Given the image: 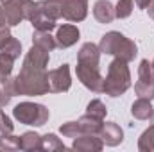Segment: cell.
Masks as SVG:
<instances>
[{
  "label": "cell",
  "instance_id": "6da1fadb",
  "mask_svg": "<svg viewBox=\"0 0 154 152\" xmlns=\"http://www.w3.org/2000/svg\"><path fill=\"white\" fill-rule=\"evenodd\" d=\"M14 88H16V95H25V97L47 95L48 93L47 68L23 61L20 74L14 77Z\"/></svg>",
  "mask_w": 154,
  "mask_h": 152
},
{
  "label": "cell",
  "instance_id": "7a4b0ae2",
  "mask_svg": "<svg viewBox=\"0 0 154 152\" xmlns=\"http://www.w3.org/2000/svg\"><path fill=\"white\" fill-rule=\"evenodd\" d=\"M99 48H100V54H106V56H115L118 59H124V61H133L138 54V47L133 39L125 38L122 32L118 31H109L106 32L100 43H99Z\"/></svg>",
  "mask_w": 154,
  "mask_h": 152
},
{
  "label": "cell",
  "instance_id": "3957f363",
  "mask_svg": "<svg viewBox=\"0 0 154 152\" xmlns=\"http://www.w3.org/2000/svg\"><path fill=\"white\" fill-rule=\"evenodd\" d=\"M131 86V72L127 61L115 57L108 66V75L104 79V93L109 97L124 95Z\"/></svg>",
  "mask_w": 154,
  "mask_h": 152
},
{
  "label": "cell",
  "instance_id": "277c9868",
  "mask_svg": "<svg viewBox=\"0 0 154 152\" xmlns=\"http://www.w3.org/2000/svg\"><path fill=\"white\" fill-rule=\"evenodd\" d=\"M13 116L23 123V125H34V127H41L48 122V109L43 104H36V102H20L18 106H14L13 109Z\"/></svg>",
  "mask_w": 154,
  "mask_h": 152
},
{
  "label": "cell",
  "instance_id": "5b68a950",
  "mask_svg": "<svg viewBox=\"0 0 154 152\" xmlns=\"http://www.w3.org/2000/svg\"><path fill=\"white\" fill-rule=\"evenodd\" d=\"M75 75L82 82L84 88H88L93 93H104V77L100 75L99 63L93 61H77Z\"/></svg>",
  "mask_w": 154,
  "mask_h": 152
},
{
  "label": "cell",
  "instance_id": "8992f818",
  "mask_svg": "<svg viewBox=\"0 0 154 152\" xmlns=\"http://www.w3.org/2000/svg\"><path fill=\"white\" fill-rule=\"evenodd\" d=\"M134 91L142 99H149V100L154 99V70H152V65L147 59L140 61L138 81L134 84Z\"/></svg>",
  "mask_w": 154,
  "mask_h": 152
},
{
  "label": "cell",
  "instance_id": "52a82bcc",
  "mask_svg": "<svg viewBox=\"0 0 154 152\" xmlns=\"http://www.w3.org/2000/svg\"><path fill=\"white\" fill-rule=\"evenodd\" d=\"M47 81H48V93H65L72 86V77H70V66L65 63L57 66L56 70L47 72Z\"/></svg>",
  "mask_w": 154,
  "mask_h": 152
},
{
  "label": "cell",
  "instance_id": "ba28073f",
  "mask_svg": "<svg viewBox=\"0 0 154 152\" xmlns=\"http://www.w3.org/2000/svg\"><path fill=\"white\" fill-rule=\"evenodd\" d=\"M88 16V0H63V18L68 22H82Z\"/></svg>",
  "mask_w": 154,
  "mask_h": 152
},
{
  "label": "cell",
  "instance_id": "9c48e42d",
  "mask_svg": "<svg viewBox=\"0 0 154 152\" xmlns=\"http://www.w3.org/2000/svg\"><path fill=\"white\" fill-rule=\"evenodd\" d=\"M72 149L77 152H100L104 149V141L100 140L99 134H86V132H82L81 136L74 138Z\"/></svg>",
  "mask_w": 154,
  "mask_h": 152
},
{
  "label": "cell",
  "instance_id": "30bf717a",
  "mask_svg": "<svg viewBox=\"0 0 154 152\" xmlns=\"http://www.w3.org/2000/svg\"><path fill=\"white\" fill-rule=\"evenodd\" d=\"M99 136L104 141V145H108V147H116V145H120L124 141V131L115 122L102 123V129H100Z\"/></svg>",
  "mask_w": 154,
  "mask_h": 152
},
{
  "label": "cell",
  "instance_id": "8fae6325",
  "mask_svg": "<svg viewBox=\"0 0 154 152\" xmlns=\"http://www.w3.org/2000/svg\"><path fill=\"white\" fill-rule=\"evenodd\" d=\"M4 11H5V16H7V23L9 27H14L18 25L23 18V4L25 0H0Z\"/></svg>",
  "mask_w": 154,
  "mask_h": 152
},
{
  "label": "cell",
  "instance_id": "7c38bea8",
  "mask_svg": "<svg viewBox=\"0 0 154 152\" xmlns=\"http://www.w3.org/2000/svg\"><path fill=\"white\" fill-rule=\"evenodd\" d=\"M79 36H81V32H79V29H77L75 25L65 23V25H61V27L57 29V32H56V43H57L59 48H70L72 45L77 43Z\"/></svg>",
  "mask_w": 154,
  "mask_h": 152
},
{
  "label": "cell",
  "instance_id": "4fadbf2b",
  "mask_svg": "<svg viewBox=\"0 0 154 152\" xmlns=\"http://www.w3.org/2000/svg\"><path fill=\"white\" fill-rule=\"evenodd\" d=\"M93 16L99 23H111L115 20V5L109 0H97L93 5Z\"/></svg>",
  "mask_w": 154,
  "mask_h": 152
},
{
  "label": "cell",
  "instance_id": "5bb4252c",
  "mask_svg": "<svg viewBox=\"0 0 154 152\" xmlns=\"http://www.w3.org/2000/svg\"><path fill=\"white\" fill-rule=\"evenodd\" d=\"M152 111H154V108H152V104H151L149 99L138 97V100H134L133 106H131V114L136 120H149L152 116Z\"/></svg>",
  "mask_w": 154,
  "mask_h": 152
},
{
  "label": "cell",
  "instance_id": "9a60e30c",
  "mask_svg": "<svg viewBox=\"0 0 154 152\" xmlns=\"http://www.w3.org/2000/svg\"><path fill=\"white\" fill-rule=\"evenodd\" d=\"M39 7H41L43 14L54 22L63 18V0H41Z\"/></svg>",
  "mask_w": 154,
  "mask_h": 152
},
{
  "label": "cell",
  "instance_id": "2e32d148",
  "mask_svg": "<svg viewBox=\"0 0 154 152\" xmlns=\"http://www.w3.org/2000/svg\"><path fill=\"white\" fill-rule=\"evenodd\" d=\"M16 95V88H14V79L9 75L5 77L2 82H0V109H4L9 100Z\"/></svg>",
  "mask_w": 154,
  "mask_h": 152
},
{
  "label": "cell",
  "instance_id": "e0dca14e",
  "mask_svg": "<svg viewBox=\"0 0 154 152\" xmlns=\"http://www.w3.org/2000/svg\"><path fill=\"white\" fill-rule=\"evenodd\" d=\"M32 45H38L41 48H45L47 52H52L54 48H57L56 36H50L48 31H34V34H32Z\"/></svg>",
  "mask_w": 154,
  "mask_h": 152
},
{
  "label": "cell",
  "instance_id": "ac0fdd59",
  "mask_svg": "<svg viewBox=\"0 0 154 152\" xmlns=\"http://www.w3.org/2000/svg\"><path fill=\"white\" fill-rule=\"evenodd\" d=\"M31 23H32V27L36 29V31H54L56 29V22L54 20H50V18H47L45 14H43V11H41V7H39V2H38V9H36V13L32 14V18L29 20Z\"/></svg>",
  "mask_w": 154,
  "mask_h": 152
},
{
  "label": "cell",
  "instance_id": "d6986e66",
  "mask_svg": "<svg viewBox=\"0 0 154 152\" xmlns=\"http://www.w3.org/2000/svg\"><path fill=\"white\" fill-rule=\"evenodd\" d=\"M79 123H81L82 132H86V134H99L100 129H102L104 120H97V118H93L90 114H84V116L79 118Z\"/></svg>",
  "mask_w": 154,
  "mask_h": 152
},
{
  "label": "cell",
  "instance_id": "ffe728a7",
  "mask_svg": "<svg viewBox=\"0 0 154 152\" xmlns=\"http://www.w3.org/2000/svg\"><path fill=\"white\" fill-rule=\"evenodd\" d=\"M22 150H41V136L34 131L23 132L22 136Z\"/></svg>",
  "mask_w": 154,
  "mask_h": 152
},
{
  "label": "cell",
  "instance_id": "44dd1931",
  "mask_svg": "<svg viewBox=\"0 0 154 152\" xmlns=\"http://www.w3.org/2000/svg\"><path fill=\"white\" fill-rule=\"evenodd\" d=\"M138 150L140 152H154V123L145 129L138 140Z\"/></svg>",
  "mask_w": 154,
  "mask_h": 152
},
{
  "label": "cell",
  "instance_id": "7402d4cb",
  "mask_svg": "<svg viewBox=\"0 0 154 152\" xmlns=\"http://www.w3.org/2000/svg\"><path fill=\"white\" fill-rule=\"evenodd\" d=\"M66 147L63 145V141L56 136V134H45L41 136V150L47 152H54V150H65Z\"/></svg>",
  "mask_w": 154,
  "mask_h": 152
},
{
  "label": "cell",
  "instance_id": "603a6c76",
  "mask_svg": "<svg viewBox=\"0 0 154 152\" xmlns=\"http://www.w3.org/2000/svg\"><path fill=\"white\" fill-rule=\"evenodd\" d=\"M86 114H90V116H93V118H97V120H104L106 114H108V109H106V106H104L102 100L95 99V100H91V102L86 106Z\"/></svg>",
  "mask_w": 154,
  "mask_h": 152
},
{
  "label": "cell",
  "instance_id": "cb8c5ba5",
  "mask_svg": "<svg viewBox=\"0 0 154 152\" xmlns=\"http://www.w3.org/2000/svg\"><path fill=\"white\" fill-rule=\"evenodd\" d=\"M133 9H134L133 0H118L115 5V18H118V20L129 18L131 13H133Z\"/></svg>",
  "mask_w": 154,
  "mask_h": 152
},
{
  "label": "cell",
  "instance_id": "d4e9b609",
  "mask_svg": "<svg viewBox=\"0 0 154 152\" xmlns=\"http://www.w3.org/2000/svg\"><path fill=\"white\" fill-rule=\"evenodd\" d=\"M0 149L2 150H18V149H22V138L13 136V134L0 136Z\"/></svg>",
  "mask_w": 154,
  "mask_h": 152
},
{
  "label": "cell",
  "instance_id": "484cf974",
  "mask_svg": "<svg viewBox=\"0 0 154 152\" xmlns=\"http://www.w3.org/2000/svg\"><path fill=\"white\" fill-rule=\"evenodd\" d=\"M59 132L65 136V138H77L82 134V129H81V123L79 120L77 122H66L59 127Z\"/></svg>",
  "mask_w": 154,
  "mask_h": 152
},
{
  "label": "cell",
  "instance_id": "4316f807",
  "mask_svg": "<svg viewBox=\"0 0 154 152\" xmlns=\"http://www.w3.org/2000/svg\"><path fill=\"white\" fill-rule=\"evenodd\" d=\"M0 52L7 54L9 57H13V59L16 61V59L20 57V52H22V43H20V41H18L16 38H13V36H11V39L5 43V47H4Z\"/></svg>",
  "mask_w": 154,
  "mask_h": 152
},
{
  "label": "cell",
  "instance_id": "83f0119b",
  "mask_svg": "<svg viewBox=\"0 0 154 152\" xmlns=\"http://www.w3.org/2000/svg\"><path fill=\"white\" fill-rule=\"evenodd\" d=\"M13 66H14V59L9 57V56L4 54V52H0V72H2L4 75H11Z\"/></svg>",
  "mask_w": 154,
  "mask_h": 152
},
{
  "label": "cell",
  "instance_id": "f1b7e54d",
  "mask_svg": "<svg viewBox=\"0 0 154 152\" xmlns=\"http://www.w3.org/2000/svg\"><path fill=\"white\" fill-rule=\"evenodd\" d=\"M13 129H14V125H13L11 118H9L7 114L0 109V136L11 134V132H13Z\"/></svg>",
  "mask_w": 154,
  "mask_h": 152
},
{
  "label": "cell",
  "instance_id": "f546056e",
  "mask_svg": "<svg viewBox=\"0 0 154 152\" xmlns=\"http://www.w3.org/2000/svg\"><path fill=\"white\" fill-rule=\"evenodd\" d=\"M11 39V31L9 27H0V50L5 47V43Z\"/></svg>",
  "mask_w": 154,
  "mask_h": 152
},
{
  "label": "cell",
  "instance_id": "4dcf8cb0",
  "mask_svg": "<svg viewBox=\"0 0 154 152\" xmlns=\"http://www.w3.org/2000/svg\"><path fill=\"white\" fill-rule=\"evenodd\" d=\"M0 27H9V23H7V16H5V11H4L2 5H0Z\"/></svg>",
  "mask_w": 154,
  "mask_h": 152
},
{
  "label": "cell",
  "instance_id": "1f68e13d",
  "mask_svg": "<svg viewBox=\"0 0 154 152\" xmlns=\"http://www.w3.org/2000/svg\"><path fill=\"white\" fill-rule=\"evenodd\" d=\"M134 2H136V5H138L140 9H147L149 4H151V0H134Z\"/></svg>",
  "mask_w": 154,
  "mask_h": 152
},
{
  "label": "cell",
  "instance_id": "d6a6232c",
  "mask_svg": "<svg viewBox=\"0 0 154 152\" xmlns=\"http://www.w3.org/2000/svg\"><path fill=\"white\" fill-rule=\"evenodd\" d=\"M147 13H149V16L154 20V0H151V4H149V7H147Z\"/></svg>",
  "mask_w": 154,
  "mask_h": 152
},
{
  "label": "cell",
  "instance_id": "836d02e7",
  "mask_svg": "<svg viewBox=\"0 0 154 152\" xmlns=\"http://www.w3.org/2000/svg\"><path fill=\"white\" fill-rule=\"evenodd\" d=\"M5 77H9V75H4V74H2V72H0V82H2V81H4V79H5Z\"/></svg>",
  "mask_w": 154,
  "mask_h": 152
},
{
  "label": "cell",
  "instance_id": "e575fe53",
  "mask_svg": "<svg viewBox=\"0 0 154 152\" xmlns=\"http://www.w3.org/2000/svg\"><path fill=\"white\" fill-rule=\"evenodd\" d=\"M151 120H152V123H154V111H152V116H151Z\"/></svg>",
  "mask_w": 154,
  "mask_h": 152
},
{
  "label": "cell",
  "instance_id": "d590c367",
  "mask_svg": "<svg viewBox=\"0 0 154 152\" xmlns=\"http://www.w3.org/2000/svg\"><path fill=\"white\" fill-rule=\"evenodd\" d=\"M151 65H152V70H154V61H152V63H151Z\"/></svg>",
  "mask_w": 154,
  "mask_h": 152
}]
</instances>
